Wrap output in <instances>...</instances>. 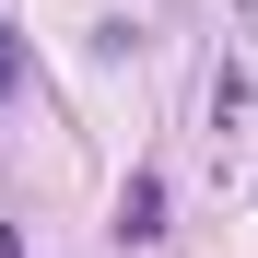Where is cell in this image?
Wrapping results in <instances>:
<instances>
[{"label": "cell", "instance_id": "1", "mask_svg": "<svg viewBox=\"0 0 258 258\" xmlns=\"http://www.w3.org/2000/svg\"><path fill=\"white\" fill-rule=\"evenodd\" d=\"M117 235H129V246L164 235V176H129V188H117Z\"/></svg>", "mask_w": 258, "mask_h": 258}, {"label": "cell", "instance_id": "2", "mask_svg": "<svg viewBox=\"0 0 258 258\" xmlns=\"http://www.w3.org/2000/svg\"><path fill=\"white\" fill-rule=\"evenodd\" d=\"M0 94H24V35L0 24Z\"/></svg>", "mask_w": 258, "mask_h": 258}, {"label": "cell", "instance_id": "3", "mask_svg": "<svg viewBox=\"0 0 258 258\" xmlns=\"http://www.w3.org/2000/svg\"><path fill=\"white\" fill-rule=\"evenodd\" d=\"M0 258H24V246H12V235H0Z\"/></svg>", "mask_w": 258, "mask_h": 258}]
</instances>
